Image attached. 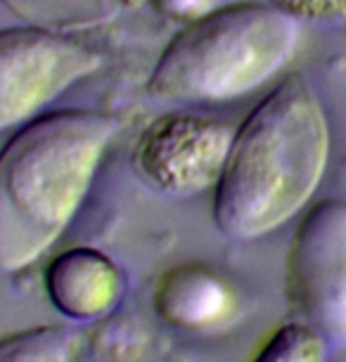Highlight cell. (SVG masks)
<instances>
[{
  "instance_id": "11",
  "label": "cell",
  "mask_w": 346,
  "mask_h": 362,
  "mask_svg": "<svg viewBox=\"0 0 346 362\" xmlns=\"http://www.w3.org/2000/svg\"><path fill=\"white\" fill-rule=\"evenodd\" d=\"M268 3L294 19H323V22L346 19V0H268Z\"/></svg>"
},
{
  "instance_id": "12",
  "label": "cell",
  "mask_w": 346,
  "mask_h": 362,
  "mask_svg": "<svg viewBox=\"0 0 346 362\" xmlns=\"http://www.w3.org/2000/svg\"><path fill=\"white\" fill-rule=\"evenodd\" d=\"M154 8L173 17H200L204 15L209 0H152Z\"/></svg>"
},
{
  "instance_id": "7",
  "label": "cell",
  "mask_w": 346,
  "mask_h": 362,
  "mask_svg": "<svg viewBox=\"0 0 346 362\" xmlns=\"http://www.w3.org/2000/svg\"><path fill=\"white\" fill-rule=\"evenodd\" d=\"M45 291L52 305L71 320H98L114 310L124 291L117 263L98 249H69L45 270Z\"/></svg>"
},
{
  "instance_id": "10",
  "label": "cell",
  "mask_w": 346,
  "mask_h": 362,
  "mask_svg": "<svg viewBox=\"0 0 346 362\" xmlns=\"http://www.w3.org/2000/svg\"><path fill=\"white\" fill-rule=\"evenodd\" d=\"M328 344L308 322H289L268 339L254 362H328Z\"/></svg>"
},
{
  "instance_id": "8",
  "label": "cell",
  "mask_w": 346,
  "mask_h": 362,
  "mask_svg": "<svg viewBox=\"0 0 346 362\" xmlns=\"http://www.w3.org/2000/svg\"><path fill=\"white\" fill-rule=\"evenodd\" d=\"M159 315L183 329H209L221 325L233 310L228 286L212 270L200 265L173 268L157 286Z\"/></svg>"
},
{
  "instance_id": "4",
  "label": "cell",
  "mask_w": 346,
  "mask_h": 362,
  "mask_svg": "<svg viewBox=\"0 0 346 362\" xmlns=\"http://www.w3.org/2000/svg\"><path fill=\"white\" fill-rule=\"evenodd\" d=\"M103 66L98 52L45 29L0 31V131L33 119Z\"/></svg>"
},
{
  "instance_id": "5",
  "label": "cell",
  "mask_w": 346,
  "mask_h": 362,
  "mask_svg": "<svg viewBox=\"0 0 346 362\" xmlns=\"http://www.w3.org/2000/svg\"><path fill=\"white\" fill-rule=\"evenodd\" d=\"M287 293L304 322L332 344H346V204L323 202L296 230Z\"/></svg>"
},
{
  "instance_id": "1",
  "label": "cell",
  "mask_w": 346,
  "mask_h": 362,
  "mask_svg": "<svg viewBox=\"0 0 346 362\" xmlns=\"http://www.w3.org/2000/svg\"><path fill=\"white\" fill-rule=\"evenodd\" d=\"M330 131L306 81L270 90L235 131L214 187V221L230 239H256L296 216L328 166Z\"/></svg>"
},
{
  "instance_id": "6",
  "label": "cell",
  "mask_w": 346,
  "mask_h": 362,
  "mask_svg": "<svg viewBox=\"0 0 346 362\" xmlns=\"http://www.w3.org/2000/svg\"><path fill=\"white\" fill-rule=\"evenodd\" d=\"M233 138V128L214 116L188 112L159 116L140 135L135 168L157 192L200 194L216 187Z\"/></svg>"
},
{
  "instance_id": "3",
  "label": "cell",
  "mask_w": 346,
  "mask_h": 362,
  "mask_svg": "<svg viewBox=\"0 0 346 362\" xmlns=\"http://www.w3.org/2000/svg\"><path fill=\"white\" fill-rule=\"evenodd\" d=\"M299 43V24L263 3L207 10L175 36L147 90L164 102H226L273 78Z\"/></svg>"
},
{
  "instance_id": "2",
  "label": "cell",
  "mask_w": 346,
  "mask_h": 362,
  "mask_svg": "<svg viewBox=\"0 0 346 362\" xmlns=\"http://www.w3.org/2000/svg\"><path fill=\"white\" fill-rule=\"evenodd\" d=\"M119 121L91 109L40 116L0 149V272L45 254L76 216Z\"/></svg>"
},
{
  "instance_id": "9",
  "label": "cell",
  "mask_w": 346,
  "mask_h": 362,
  "mask_svg": "<svg viewBox=\"0 0 346 362\" xmlns=\"http://www.w3.org/2000/svg\"><path fill=\"white\" fill-rule=\"evenodd\" d=\"M76 341L59 327H36L0 341V362H71Z\"/></svg>"
}]
</instances>
